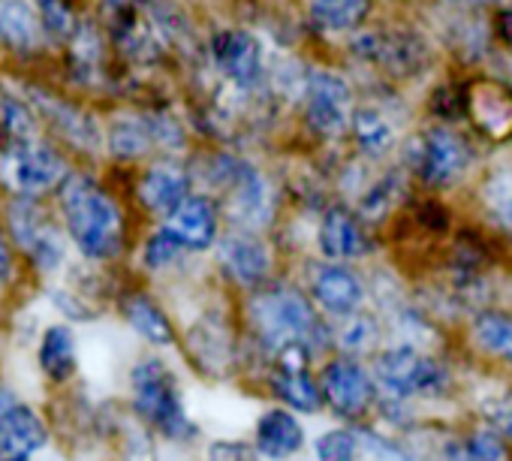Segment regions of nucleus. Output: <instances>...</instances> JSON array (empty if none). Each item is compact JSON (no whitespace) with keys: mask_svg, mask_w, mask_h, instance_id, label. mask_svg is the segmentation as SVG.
<instances>
[{"mask_svg":"<svg viewBox=\"0 0 512 461\" xmlns=\"http://www.w3.org/2000/svg\"><path fill=\"white\" fill-rule=\"evenodd\" d=\"M22 97L28 100V106L34 109V115L58 136L64 139L70 148L82 151V154H100L103 145H106V130L103 124L97 121L94 112L76 106L73 100L43 88V85H34V82H25L22 85Z\"/></svg>","mask_w":512,"mask_h":461,"instance_id":"obj_15","label":"nucleus"},{"mask_svg":"<svg viewBox=\"0 0 512 461\" xmlns=\"http://www.w3.org/2000/svg\"><path fill=\"white\" fill-rule=\"evenodd\" d=\"M260 449H256L253 440H241V437H220L211 440L205 449V461H260Z\"/></svg>","mask_w":512,"mask_h":461,"instance_id":"obj_41","label":"nucleus"},{"mask_svg":"<svg viewBox=\"0 0 512 461\" xmlns=\"http://www.w3.org/2000/svg\"><path fill=\"white\" fill-rule=\"evenodd\" d=\"M476 199L482 205L485 220L497 233L512 239V163H497L482 172L476 184Z\"/></svg>","mask_w":512,"mask_h":461,"instance_id":"obj_33","label":"nucleus"},{"mask_svg":"<svg viewBox=\"0 0 512 461\" xmlns=\"http://www.w3.org/2000/svg\"><path fill=\"white\" fill-rule=\"evenodd\" d=\"M109 37L97 22H79L67 40V70L70 79L82 88L103 91L109 85Z\"/></svg>","mask_w":512,"mask_h":461,"instance_id":"obj_23","label":"nucleus"},{"mask_svg":"<svg viewBox=\"0 0 512 461\" xmlns=\"http://www.w3.org/2000/svg\"><path fill=\"white\" fill-rule=\"evenodd\" d=\"M7 226L16 248L40 269V272H58L67 248L58 223L49 217V211L34 196H13L7 205Z\"/></svg>","mask_w":512,"mask_h":461,"instance_id":"obj_16","label":"nucleus"},{"mask_svg":"<svg viewBox=\"0 0 512 461\" xmlns=\"http://www.w3.org/2000/svg\"><path fill=\"white\" fill-rule=\"evenodd\" d=\"M34 7L43 19V28L49 34V40L55 43H67L79 25L76 19V7L73 0H34Z\"/></svg>","mask_w":512,"mask_h":461,"instance_id":"obj_39","label":"nucleus"},{"mask_svg":"<svg viewBox=\"0 0 512 461\" xmlns=\"http://www.w3.org/2000/svg\"><path fill=\"white\" fill-rule=\"evenodd\" d=\"M37 115L25 97L16 91L0 88V133L7 139H34L37 136Z\"/></svg>","mask_w":512,"mask_h":461,"instance_id":"obj_35","label":"nucleus"},{"mask_svg":"<svg viewBox=\"0 0 512 461\" xmlns=\"http://www.w3.org/2000/svg\"><path fill=\"white\" fill-rule=\"evenodd\" d=\"M16 404V398L10 395V389H4V386H0V413H7L10 407Z\"/></svg>","mask_w":512,"mask_h":461,"instance_id":"obj_46","label":"nucleus"},{"mask_svg":"<svg viewBox=\"0 0 512 461\" xmlns=\"http://www.w3.org/2000/svg\"><path fill=\"white\" fill-rule=\"evenodd\" d=\"M196 190V178L190 169V160L181 157H160L154 163H148L136 181V202L154 214V217H166L172 214L190 193Z\"/></svg>","mask_w":512,"mask_h":461,"instance_id":"obj_21","label":"nucleus"},{"mask_svg":"<svg viewBox=\"0 0 512 461\" xmlns=\"http://www.w3.org/2000/svg\"><path fill=\"white\" fill-rule=\"evenodd\" d=\"M49 34L34 7V0H0V49L19 58L43 52Z\"/></svg>","mask_w":512,"mask_h":461,"instance_id":"obj_28","label":"nucleus"},{"mask_svg":"<svg viewBox=\"0 0 512 461\" xmlns=\"http://www.w3.org/2000/svg\"><path fill=\"white\" fill-rule=\"evenodd\" d=\"M437 458H440V461H476V458L467 452V446H464L461 437H446V440L440 443V449H437Z\"/></svg>","mask_w":512,"mask_h":461,"instance_id":"obj_43","label":"nucleus"},{"mask_svg":"<svg viewBox=\"0 0 512 461\" xmlns=\"http://www.w3.org/2000/svg\"><path fill=\"white\" fill-rule=\"evenodd\" d=\"M70 175L64 154L46 139H7L0 148V184L13 196H43L58 190Z\"/></svg>","mask_w":512,"mask_h":461,"instance_id":"obj_12","label":"nucleus"},{"mask_svg":"<svg viewBox=\"0 0 512 461\" xmlns=\"http://www.w3.org/2000/svg\"><path fill=\"white\" fill-rule=\"evenodd\" d=\"M467 338L482 356L512 368V311L491 308V305L476 311L470 317Z\"/></svg>","mask_w":512,"mask_h":461,"instance_id":"obj_32","label":"nucleus"},{"mask_svg":"<svg viewBox=\"0 0 512 461\" xmlns=\"http://www.w3.org/2000/svg\"><path fill=\"white\" fill-rule=\"evenodd\" d=\"M13 281V251L7 245V239L0 236V290Z\"/></svg>","mask_w":512,"mask_h":461,"instance_id":"obj_45","label":"nucleus"},{"mask_svg":"<svg viewBox=\"0 0 512 461\" xmlns=\"http://www.w3.org/2000/svg\"><path fill=\"white\" fill-rule=\"evenodd\" d=\"M103 31L109 46L133 67L154 70L169 58V49L157 31L148 0H103Z\"/></svg>","mask_w":512,"mask_h":461,"instance_id":"obj_11","label":"nucleus"},{"mask_svg":"<svg viewBox=\"0 0 512 461\" xmlns=\"http://www.w3.org/2000/svg\"><path fill=\"white\" fill-rule=\"evenodd\" d=\"M491 34H494V43L512 55V4H500L491 16Z\"/></svg>","mask_w":512,"mask_h":461,"instance_id":"obj_42","label":"nucleus"},{"mask_svg":"<svg viewBox=\"0 0 512 461\" xmlns=\"http://www.w3.org/2000/svg\"><path fill=\"white\" fill-rule=\"evenodd\" d=\"M314 248L317 257L329 263H365L377 254V226H371L353 202L332 199L317 214Z\"/></svg>","mask_w":512,"mask_h":461,"instance_id":"obj_14","label":"nucleus"},{"mask_svg":"<svg viewBox=\"0 0 512 461\" xmlns=\"http://www.w3.org/2000/svg\"><path fill=\"white\" fill-rule=\"evenodd\" d=\"M305 290L329 323H338V320L362 311L368 302V284L347 263H329V260L308 263Z\"/></svg>","mask_w":512,"mask_h":461,"instance_id":"obj_18","label":"nucleus"},{"mask_svg":"<svg viewBox=\"0 0 512 461\" xmlns=\"http://www.w3.org/2000/svg\"><path fill=\"white\" fill-rule=\"evenodd\" d=\"M347 142H350L353 154L365 157L368 163H383V160H389V154L401 151L404 136L398 130L392 109H386V103H380V100H368V103L356 106Z\"/></svg>","mask_w":512,"mask_h":461,"instance_id":"obj_22","label":"nucleus"},{"mask_svg":"<svg viewBox=\"0 0 512 461\" xmlns=\"http://www.w3.org/2000/svg\"><path fill=\"white\" fill-rule=\"evenodd\" d=\"M49 443L43 416L28 404H13L0 413V461H31Z\"/></svg>","mask_w":512,"mask_h":461,"instance_id":"obj_26","label":"nucleus"},{"mask_svg":"<svg viewBox=\"0 0 512 461\" xmlns=\"http://www.w3.org/2000/svg\"><path fill=\"white\" fill-rule=\"evenodd\" d=\"M40 368L49 380L55 383H67L76 368H79V353H76V338L73 329L64 323H55L43 332L40 338V350H37Z\"/></svg>","mask_w":512,"mask_h":461,"instance_id":"obj_34","label":"nucleus"},{"mask_svg":"<svg viewBox=\"0 0 512 461\" xmlns=\"http://www.w3.org/2000/svg\"><path fill=\"white\" fill-rule=\"evenodd\" d=\"M64 229L85 260L112 263L127 248V220L118 199L88 172H70L58 187Z\"/></svg>","mask_w":512,"mask_h":461,"instance_id":"obj_2","label":"nucleus"},{"mask_svg":"<svg viewBox=\"0 0 512 461\" xmlns=\"http://www.w3.org/2000/svg\"><path fill=\"white\" fill-rule=\"evenodd\" d=\"M205 64L229 88L244 94L269 91V52L260 34L244 25H223L205 37Z\"/></svg>","mask_w":512,"mask_h":461,"instance_id":"obj_8","label":"nucleus"},{"mask_svg":"<svg viewBox=\"0 0 512 461\" xmlns=\"http://www.w3.org/2000/svg\"><path fill=\"white\" fill-rule=\"evenodd\" d=\"M184 257H187V251L181 248V242H178L172 233H166L163 226L154 229V233H151V236L145 239V245H142V263H145V269H151V272L175 269Z\"/></svg>","mask_w":512,"mask_h":461,"instance_id":"obj_38","label":"nucleus"},{"mask_svg":"<svg viewBox=\"0 0 512 461\" xmlns=\"http://www.w3.org/2000/svg\"><path fill=\"white\" fill-rule=\"evenodd\" d=\"M377 13V0H308L305 19L314 37L350 40L356 31L368 28Z\"/></svg>","mask_w":512,"mask_h":461,"instance_id":"obj_24","label":"nucleus"},{"mask_svg":"<svg viewBox=\"0 0 512 461\" xmlns=\"http://www.w3.org/2000/svg\"><path fill=\"white\" fill-rule=\"evenodd\" d=\"M241 371L256 365L266 374L275 353L305 347L317 359L335 353L332 323L320 314L305 287L275 278L266 287L244 293L241 305Z\"/></svg>","mask_w":512,"mask_h":461,"instance_id":"obj_1","label":"nucleus"},{"mask_svg":"<svg viewBox=\"0 0 512 461\" xmlns=\"http://www.w3.org/2000/svg\"><path fill=\"white\" fill-rule=\"evenodd\" d=\"M371 371L380 389V398H395V401H440L449 398L455 377L452 368L431 353L428 347L410 344V341H395L386 344L380 353L371 356Z\"/></svg>","mask_w":512,"mask_h":461,"instance_id":"obj_5","label":"nucleus"},{"mask_svg":"<svg viewBox=\"0 0 512 461\" xmlns=\"http://www.w3.org/2000/svg\"><path fill=\"white\" fill-rule=\"evenodd\" d=\"M479 419L491 422L512 443V389H503L497 395H485L479 404Z\"/></svg>","mask_w":512,"mask_h":461,"instance_id":"obj_40","label":"nucleus"},{"mask_svg":"<svg viewBox=\"0 0 512 461\" xmlns=\"http://www.w3.org/2000/svg\"><path fill=\"white\" fill-rule=\"evenodd\" d=\"M410 190H413L410 172L401 163H395L383 169L380 175H371V181L359 190L353 205L371 226H383L407 202Z\"/></svg>","mask_w":512,"mask_h":461,"instance_id":"obj_27","label":"nucleus"},{"mask_svg":"<svg viewBox=\"0 0 512 461\" xmlns=\"http://www.w3.org/2000/svg\"><path fill=\"white\" fill-rule=\"evenodd\" d=\"M121 314L127 320V326L148 341L151 347H175L178 344V332L175 323L169 320V314L154 302V296L148 293H127L121 299Z\"/></svg>","mask_w":512,"mask_h":461,"instance_id":"obj_31","label":"nucleus"},{"mask_svg":"<svg viewBox=\"0 0 512 461\" xmlns=\"http://www.w3.org/2000/svg\"><path fill=\"white\" fill-rule=\"evenodd\" d=\"M130 401L133 413L166 440L190 443L199 437V425L184 407V392L172 368L160 356H142L130 371Z\"/></svg>","mask_w":512,"mask_h":461,"instance_id":"obj_6","label":"nucleus"},{"mask_svg":"<svg viewBox=\"0 0 512 461\" xmlns=\"http://www.w3.org/2000/svg\"><path fill=\"white\" fill-rule=\"evenodd\" d=\"M386 320L377 311H356L338 323H332V335H335V353L344 356H356V359H371L374 353H380L386 347Z\"/></svg>","mask_w":512,"mask_h":461,"instance_id":"obj_30","label":"nucleus"},{"mask_svg":"<svg viewBox=\"0 0 512 461\" xmlns=\"http://www.w3.org/2000/svg\"><path fill=\"white\" fill-rule=\"evenodd\" d=\"M464 124L488 142L512 139V82L500 76H473L464 82Z\"/></svg>","mask_w":512,"mask_h":461,"instance_id":"obj_19","label":"nucleus"},{"mask_svg":"<svg viewBox=\"0 0 512 461\" xmlns=\"http://www.w3.org/2000/svg\"><path fill=\"white\" fill-rule=\"evenodd\" d=\"M160 226L181 242L187 254H205L217 245L226 223L220 202L205 190H193L172 214L163 217Z\"/></svg>","mask_w":512,"mask_h":461,"instance_id":"obj_20","label":"nucleus"},{"mask_svg":"<svg viewBox=\"0 0 512 461\" xmlns=\"http://www.w3.org/2000/svg\"><path fill=\"white\" fill-rule=\"evenodd\" d=\"M106 151L118 163H136L151 154H160L148 109L145 112H118L106 127Z\"/></svg>","mask_w":512,"mask_h":461,"instance_id":"obj_29","label":"nucleus"},{"mask_svg":"<svg viewBox=\"0 0 512 461\" xmlns=\"http://www.w3.org/2000/svg\"><path fill=\"white\" fill-rule=\"evenodd\" d=\"M323 404L344 425H365L377 410V380L368 362L344 353H329L317 371Z\"/></svg>","mask_w":512,"mask_h":461,"instance_id":"obj_10","label":"nucleus"},{"mask_svg":"<svg viewBox=\"0 0 512 461\" xmlns=\"http://www.w3.org/2000/svg\"><path fill=\"white\" fill-rule=\"evenodd\" d=\"M398 154H401L398 163L410 172L413 184L428 193L455 190L473 175L479 163L473 139L458 124H446L434 118L410 130Z\"/></svg>","mask_w":512,"mask_h":461,"instance_id":"obj_3","label":"nucleus"},{"mask_svg":"<svg viewBox=\"0 0 512 461\" xmlns=\"http://www.w3.org/2000/svg\"><path fill=\"white\" fill-rule=\"evenodd\" d=\"M184 353L202 377L229 380L241 374V326L226 311L205 308L184 332Z\"/></svg>","mask_w":512,"mask_h":461,"instance_id":"obj_13","label":"nucleus"},{"mask_svg":"<svg viewBox=\"0 0 512 461\" xmlns=\"http://www.w3.org/2000/svg\"><path fill=\"white\" fill-rule=\"evenodd\" d=\"M362 452H365V446H362V434L356 425L329 428L314 440L317 461H359Z\"/></svg>","mask_w":512,"mask_h":461,"instance_id":"obj_36","label":"nucleus"},{"mask_svg":"<svg viewBox=\"0 0 512 461\" xmlns=\"http://www.w3.org/2000/svg\"><path fill=\"white\" fill-rule=\"evenodd\" d=\"M314 359L317 356L305 347H287L272 356V362L263 374L266 389L278 398V404H284L296 413H305V416L326 410L320 380L314 377Z\"/></svg>","mask_w":512,"mask_h":461,"instance_id":"obj_17","label":"nucleus"},{"mask_svg":"<svg viewBox=\"0 0 512 461\" xmlns=\"http://www.w3.org/2000/svg\"><path fill=\"white\" fill-rule=\"evenodd\" d=\"M253 443H256V449H260L263 458L287 461V458H293V455H299L305 449L308 434H305V425H302L299 413L278 404V407H269L260 419H256Z\"/></svg>","mask_w":512,"mask_h":461,"instance_id":"obj_25","label":"nucleus"},{"mask_svg":"<svg viewBox=\"0 0 512 461\" xmlns=\"http://www.w3.org/2000/svg\"><path fill=\"white\" fill-rule=\"evenodd\" d=\"M461 440L476 461H512V443L485 419H479L467 431H461Z\"/></svg>","mask_w":512,"mask_h":461,"instance_id":"obj_37","label":"nucleus"},{"mask_svg":"<svg viewBox=\"0 0 512 461\" xmlns=\"http://www.w3.org/2000/svg\"><path fill=\"white\" fill-rule=\"evenodd\" d=\"M217 275L235 293H253L278 278V251L266 233L223 226L217 245L211 248Z\"/></svg>","mask_w":512,"mask_h":461,"instance_id":"obj_9","label":"nucleus"},{"mask_svg":"<svg viewBox=\"0 0 512 461\" xmlns=\"http://www.w3.org/2000/svg\"><path fill=\"white\" fill-rule=\"evenodd\" d=\"M344 52L356 67L377 73L392 88L413 85L437 67V52L428 34L407 22L368 25L344 40Z\"/></svg>","mask_w":512,"mask_h":461,"instance_id":"obj_4","label":"nucleus"},{"mask_svg":"<svg viewBox=\"0 0 512 461\" xmlns=\"http://www.w3.org/2000/svg\"><path fill=\"white\" fill-rule=\"evenodd\" d=\"M359 94L347 73L329 64H308L305 91L299 103L302 130L317 145H338L350 133Z\"/></svg>","mask_w":512,"mask_h":461,"instance_id":"obj_7","label":"nucleus"},{"mask_svg":"<svg viewBox=\"0 0 512 461\" xmlns=\"http://www.w3.org/2000/svg\"><path fill=\"white\" fill-rule=\"evenodd\" d=\"M506 0H440V7L446 10H473V13H485V10H497Z\"/></svg>","mask_w":512,"mask_h":461,"instance_id":"obj_44","label":"nucleus"}]
</instances>
